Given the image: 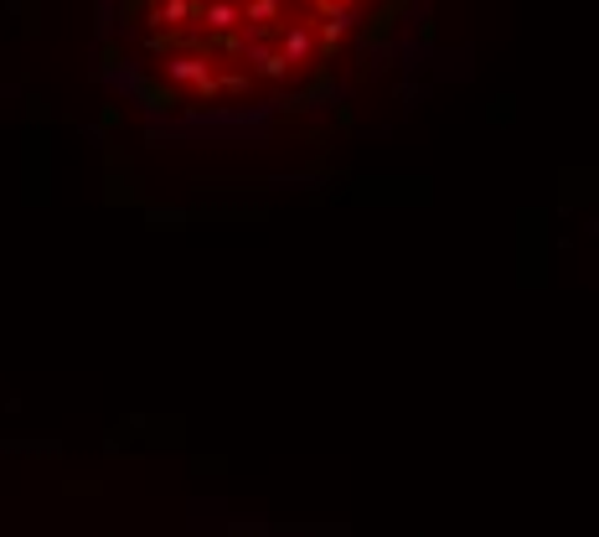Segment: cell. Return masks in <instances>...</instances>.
<instances>
[{
    "label": "cell",
    "mask_w": 599,
    "mask_h": 537,
    "mask_svg": "<svg viewBox=\"0 0 599 537\" xmlns=\"http://www.w3.org/2000/svg\"><path fill=\"white\" fill-rule=\"evenodd\" d=\"M440 0H94V78L150 145H264L429 58Z\"/></svg>",
    "instance_id": "cell-1"
}]
</instances>
